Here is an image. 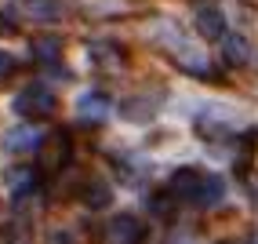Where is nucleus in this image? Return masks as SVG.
Wrapping results in <instances>:
<instances>
[{"label": "nucleus", "mask_w": 258, "mask_h": 244, "mask_svg": "<svg viewBox=\"0 0 258 244\" xmlns=\"http://www.w3.org/2000/svg\"><path fill=\"white\" fill-rule=\"evenodd\" d=\"M222 59L229 66H247L251 62V44L240 33H229V37H222Z\"/></svg>", "instance_id": "1a4fd4ad"}, {"label": "nucleus", "mask_w": 258, "mask_h": 244, "mask_svg": "<svg viewBox=\"0 0 258 244\" xmlns=\"http://www.w3.org/2000/svg\"><path fill=\"white\" fill-rule=\"evenodd\" d=\"M175 62L185 69V73H193V77H211V66H208V55H204V51L197 55L193 47H178V59Z\"/></svg>", "instance_id": "9d476101"}, {"label": "nucleus", "mask_w": 258, "mask_h": 244, "mask_svg": "<svg viewBox=\"0 0 258 244\" xmlns=\"http://www.w3.org/2000/svg\"><path fill=\"white\" fill-rule=\"evenodd\" d=\"M109 113H113V106H109V99L102 91H88V95L77 99V117L88 120V124H102Z\"/></svg>", "instance_id": "0eeeda50"}, {"label": "nucleus", "mask_w": 258, "mask_h": 244, "mask_svg": "<svg viewBox=\"0 0 258 244\" xmlns=\"http://www.w3.org/2000/svg\"><path fill=\"white\" fill-rule=\"evenodd\" d=\"M193 26H197V33L204 40H222L226 37V15H222L218 8H200Z\"/></svg>", "instance_id": "6e6552de"}, {"label": "nucleus", "mask_w": 258, "mask_h": 244, "mask_svg": "<svg viewBox=\"0 0 258 244\" xmlns=\"http://www.w3.org/2000/svg\"><path fill=\"white\" fill-rule=\"evenodd\" d=\"M157 110H160V95H135L120 106V117L131 120V124H146V120L157 117Z\"/></svg>", "instance_id": "423d86ee"}, {"label": "nucleus", "mask_w": 258, "mask_h": 244, "mask_svg": "<svg viewBox=\"0 0 258 244\" xmlns=\"http://www.w3.org/2000/svg\"><path fill=\"white\" fill-rule=\"evenodd\" d=\"M22 11H26V19L51 22V19L62 11V4H58V0H22Z\"/></svg>", "instance_id": "f8f14e48"}, {"label": "nucleus", "mask_w": 258, "mask_h": 244, "mask_svg": "<svg viewBox=\"0 0 258 244\" xmlns=\"http://www.w3.org/2000/svg\"><path fill=\"white\" fill-rule=\"evenodd\" d=\"M106 240L109 244H142L146 240V226L139 215H127V212H120L109 219L106 226Z\"/></svg>", "instance_id": "20e7f679"}, {"label": "nucleus", "mask_w": 258, "mask_h": 244, "mask_svg": "<svg viewBox=\"0 0 258 244\" xmlns=\"http://www.w3.org/2000/svg\"><path fill=\"white\" fill-rule=\"evenodd\" d=\"M80 197H84V204H88V208H106V204L113 201V189H109L106 182H88Z\"/></svg>", "instance_id": "ddd939ff"}, {"label": "nucleus", "mask_w": 258, "mask_h": 244, "mask_svg": "<svg viewBox=\"0 0 258 244\" xmlns=\"http://www.w3.org/2000/svg\"><path fill=\"white\" fill-rule=\"evenodd\" d=\"M55 110H58V99H55V91H51L47 84H29L26 91L15 95V113L26 117V120H44Z\"/></svg>", "instance_id": "f257e3e1"}, {"label": "nucleus", "mask_w": 258, "mask_h": 244, "mask_svg": "<svg viewBox=\"0 0 258 244\" xmlns=\"http://www.w3.org/2000/svg\"><path fill=\"white\" fill-rule=\"evenodd\" d=\"M11 69H15V59L8 55V51H0V80H4V77L11 73Z\"/></svg>", "instance_id": "2eb2a0df"}, {"label": "nucleus", "mask_w": 258, "mask_h": 244, "mask_svg": "<svg viewBox=\"0 0 258 244\" xmlns=\"http://www.w3.org/2000/svg\"><path fill=\"white\" fill-rule=\"evenodd\" d=\"M8 33H15V22L8 19L4 11H0V37H8Z\"/></svg>", "instance_id": "dca6fc26"}, {"label": "nucleus", "mask_w": 258, "mask_h": 244, "mask_svg": "<svg viewBox=\"0 0 258 244\" xmlns=\"http://www.w3.org/2000/svg\"><path fill=\"white\" fill-rule=\"evenodd\" d=\"M33 55H37L40 62H58L62 40H58V37H37V40H33Z\"/></svg>", "instance_id": "4468645a"}, {"label": "nucleus", "mask_w": 258, "mask_h": 244, "mask_svg": "<svg viewBox=\"0 0 258 244\" xmlns=\"http://www.w3.org/2000/svg\"><path fill=\"white\" fill-rule=\"evenodd\" d=\"M44 138L37 135V128H29V124H19V128H11L4 131V150L11 157H22V153H33V150H40Z\"/></svg>", "instance_id": "39448f33"}, {"label": "nucleus", "mask_w": 258, "mask_h": 244, "mask_svg": "<svg viewBox=\"0 0 258 244\" xmlns=\"http://www.w3.org/2000/svg\"><path fill=\"white\" fill-rule=\"evenodd\" d=\"M70 157H73L70 131H51L44 142H40V150H37V164H40L44 175H58V171L70 164Z\"/></svg>", "instance_id": "f03ea898"}, {"label": "nucleus", "mask_w": 258, "mask_h": 244, "mask_svg": "<svg viewBox=\"0 0 258 244\" xmlns=\"http://www.w3.org/2000/svg\"><path fill=\"white\" fill-rule=\"evenodd\" d=\"M4 182H8V189L15 197H26V193H33V186H37V171L33 168H11Z\"/></svg>", "instance_id": "9b49d317"}, {"label": "nucleus", "mask_w": 258, "mask_h": 244, "mask_svg": "<svg viewBox=\"0 0 258 244\" xmlns=\"http://www.w3.org/2000/svg\"><path fill=\"white\" fill-rule=\"evenodd\" d=\"M204 179H208V171H200V168H178V171H171L167 197L171 201H182V204H197L200 189H204Z\"/></svg>", "instance_id": "7ed1b4c3"}, {"label": "nucleus", "mask_w": 258, "mask_h": 244, "mask_svg": "<svg viewBox=\"0 0 258 244\" xmlns=\"http://www.w3.org/2000/svg\"><path fill=\"white\" fill-rule=\"evenodd\" d=\"M251 244H258V233H254V237H251Z\"/></svg>", "instance_id": "f3484780"}]
</instances>
